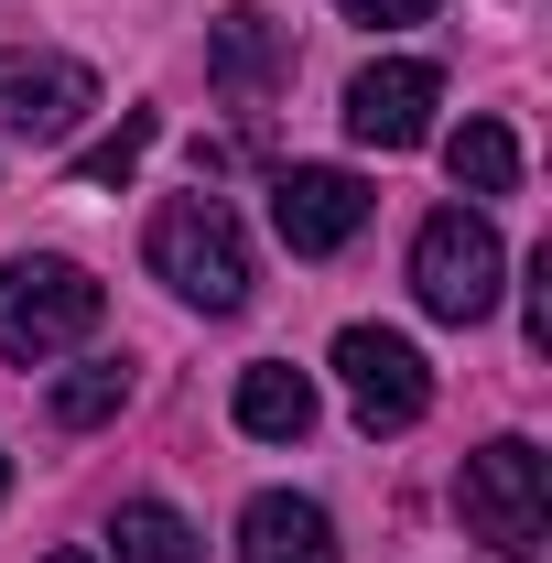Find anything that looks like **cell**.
Returning a JSON list of instances; mask_svg holds the SVG:
<instances>
[{
    "label": "cell",
    "mask_w": 552,
    "mask_h": 563,
    "mask_svg": "<svg viewBox=\"0 0 552 563\" xmlns=\"http://www.w3.org/2000/svg\"><path fill=\"white\" fill-rule=\"evenodd\" d=\"M239 563H336V520H325V498L261 488L250 509H239Z\"/></svg>",
    "instance_id": "cell-10"
},
{
    "label": "cell",
    "mask_w": 552,
    "mask_h": 563,
    "mask_svg": "<svg viewBox=\"0 0 552 563\" xmlns=\"http://www.w3.org/2000/svg\"><path fill=\"white\" fill-rule=\"evenodd\" d=\"M336 379H346V401H357L368 433H412V422L433 412V368H422V347L390 336V325H346L336 336Z\"/></svg>",
    "instance_id": "cell-5"
},
{
    "label": "cell",
    "mask_w": 552,
    "mask_h": 563,
    "mask_svg": "<svg viewBox=\"0 0 552 563\" xmlns=\"http://www.w3.org/2000/svg\"><path fill=\"white\" fill-rule=\"evenodd\" d=\"M98 314H109V292L87 282V261H66V250H22V261H0V357L44 368V357L87 347Z\"/></svg>",
    "instance_id": "cell-1"
},
{
    "label": "cell",
    "mask_w": 552,
    "mask_h": 563,
    "mask_svg": "<svg viewBox=\"0 0 552 563\" xmlns=\"http://www.w3.org/2000/svg\"><path fill=\"white\" fill-rule=\"evenodd\" d=\"M44 563H98V553H44Z\"/></svg>",
    "instance_id": "cell-18"
},
{
    "label": "cell",
    "mask_w": 552,
    "mask_h": 563,
    "mask_svg": "<svg viewBox=\"0 0 552 563\" xmlns=\"http://www.w3.org/2000/svg\"><path fill=\"white\" fill-rule=\"evenodd\" d=\"M98 109V76L76 55H0V131L11 141H66Z\"/></svg>",
    "instance_id": "cell-8"
},
{
    "label": "cell",
    "mask_w": 552,
    "mask_h": 563,
    "mask_svg": "<svg viewBox=\"0 0 552 563\" xmlns=\"http://www.w3.org/2000/svg\"><path fill=\"white\" fill-rule=\"evenodd\" d=\"M444 174H455V196H509L520 185V141L498 131V120H466V131L444 141Z\"/></svg>",
    "instance_id": "cell-13"
},
{
    "label": "cell",
    "mask_w": 552,
    "mask_h": 563,
    "mask_svg": "<svg viewBox=\"0 0 552 563\" xmlns=\"http://www.w3.org/2000/svg\"><path fill=\"white\" fill-rule=\"evenodd\" d=\"M433 98H444V76L422 66V55H379V66L346 76V131L368 141V152H412L433 131Z\"/></svg>",
    "instance_id": "cell-7"
},
{
    "label": "cell",
    "mask_w": 552,
    "mask_h": 563,
    "mask_svg": "<svg viewBox=\"0 0 552 563\" xmlns=\"http://www.w3.org/2000/svg\"><path fill=\"white\" fill-rule=\"evenodd\" d=\"M455 509H466V531H477L487 553H531L542 542V520H552V466H542V444L531 433H498V444H477L466 455V477H455Z\"/></svg>",
    "instance_id": "cell-3"
},
{
    "label": "cell",
    "mask_w": 552,
    "mask_h": 563,
    "mask_svg": "<svg viewBox=\"0 0 552 563\" xmlns=\"http://www.w3.org/2000/svg\"><path fill=\"white\" fill-rule=\"evenodd\" d=\"M109 553H120V563H207V542L185 531V509H174V498H120Z\"/></svg>",
    "instance_id": "cell-12"
},
{
    "label": "cell",
    "mask_w": 552,
    "mask_h": 563,
    "mask_svg": "<svg viewBox=\"0 0 552 563\" xmlns=\"http://www.w3.org/2000/svg\"><path fill=\"white\" fill-rule=\"evenodd\" d=\"M498 282H509V250H498V228H487L477 207H444L422 217L412 239V292L433 325H477L487 303H498Z\"/></svg>",
    "instance_id": "cell-4"
},
{
    "label": "cell",
    "mask_w": 552,
    "mask_h": 563,
    "mask_svg": "<svg viewBox=\"0 0 552 563\" xmlns=\"http://www.w3.org/2000/svg\"><path fill=\"white\" fill-rule=\"evenodd\" d=\"M0 498H11V455H0Z\"/></svg>",
    "instance_id": "cell-19"
},
{
    "label": "cell",
    "mask_w": 552,
    "mask_h": 563,
    "mask_svg": "<svg viewBox=\"0 0 552 563\" xmlns=\"http://www.w3.org/2000/svg\"><path fill=\"white\" fill-rule=\"evenodd\" d=\"M272 228L292 261H325V250H346L357 228H368V185L346 174V163H292L272 185Z\"/></svg>",
    "instance_id": "cell-6"
},
{
    "label": "cell",
    "mask_w": 552,
    "mask_h": 563,
    "mask_svg": "<svg viewBox=\"0 0 552 563\" xmlns=\"http://www.w3.org/2000/svg\"><path fill=\"white\" fill-rule=\"evenodd\" d=\"M120 401H131V368H120V357H98V368H76V379H55V390H44V412L66 422V433H87V422H109Z\"/></svg>",
    "instance_id": "cell-14"
},
{
    "label": "cell",
    "mask_w": 552,
    "mask_h": 563,
    "mask_svg": "<svg viewBox=\"0 0 552 563\" xmlns=\"http://www.w3.org/2000/svg\"><path fill=\"white\" fill-rule=\"evenodd\" d=\"M207 76H217V98H239V109H261L281 76H292V44H281V22L272 11H217V33H207Z\"/></svg>",
    "instance_id": "cell-9"
},
{
    "label": "cell",
    "mask_w": 552,
    "mask_h": 563,
    "mask_svg": "<svg viewBox=\"0 0 552 563\" xmlns=\"http://www.w3.org/2000/svg\"><path fill=\"white\" fill-rule=\"evenodd\" d=\"M141 152H152V109H131L109 141H87V152H76V185H131Z\"/></svg>",
    "instance_id": "cell-15"
},
{
    "label": "cell",
    "mask_w": 552,
    "mask_h": 563,
    "mask_svg": "<svg viewBox=\"0 0 552 563\" xmlns=\"http://www.w3.org/2000/svg\"><path fill=\"white\" fill-rule=\"evenodd\" d=\"M346 22H422V11H433V0H336Z\"/></svg>",
    "instance_id": "cell-17"
},
{
    "label": "cell",
    "mask_w": 552,
    "mask_h": 563,
    "mask_svg": "<svg viewBox=\"0 0 552 563\" xmlns=\"http://www.w3.org/2000/svg\"><path fill=\"white\" fill-rule=\"evenodd\" d=\"M239 433H261V444H303V433H314V379H303L292 357L239 368Z\"/></svg>",
    "instance_id": "cell-11"
},
{
    "label": "cell",
    "mask_w": 552,
    "mask_h": 563,
    "mask_svg": "<svg viewBox=\"0 0 552 563\" xmlns=\"http://www.w3.org/2000/svg\"><path fill=\"white\" fill-rule=\"evenodd\" d=\"M141 250H152V282H163L174 303H196V314H239V303H250V239H239V217L217 207L207 185L152 217Z\"/></svg>",
    "instance_id": "cell-2"
},
{
    "label": "cell",
    "mask_w": 552,
    "mask_h": 563,
    "mask_svg": "<svg viewBox=\"0 0 552 563\" xmlns=\"http://www.w3.org/2000/svg\"><path fill=\"white\" fill-rule=\"evenodd\" d=\"M531 347H552V250L531 261Z\"/></svg>",
    "instance_id": "cell-16"
}]
</instances>
